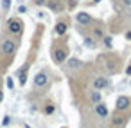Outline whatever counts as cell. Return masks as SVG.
Instances as JSON below:
<instances>
[{"instance_id": "1", "label": "cell", "mask_w": 131, "mask_h": 128, "mask_svg": "<svg viewBox=\"0 0 131 128\" xmlns=\"http://www.w3.org/2000/svg\"><path fill=\"white\" fill-rule=\"evenodd\" d=\"M50 83V72L49 70H40L36 76H34V87L36 88H47Z\"/></svg>"}, {"instance_id": "2", "label": "cell", "mask_w": 131, "mask_h": 128, "mask_svg": "<svg viewBox=\"0 0 131 128\" xmlns=\"http://www.w3.org/2000/svg\"><path fill=\"white\" fill-rule=\"evenodd\" d=\"M99 60H102L104 61V65H106V69L110 70V72H115L117 70V67H120V58L118 56H115V54H102Z\"/></svg>"}, {"instance_id": "3", "label": "cell", "mask_w": 131, "mask_h": 128, "mask_svg": "<svg viewBox=\"0 0 131 128\" xmlns=\"http://www.w3.org/2000/svg\"><path fill=\"white\" fill-rule=\"evenodd\" d=\"M68 47H56L54 51H52V58H54V61L58 63V65H61V63H65L67 61V58H68Z\"/></svg>"}, {"instance_id": "4", "label": "cell", "mask_w": 131, "mask_h": 128, "mask_svg": "<svg viewBox=\"0 0 131 128\" xmlns=\"http://www.w3.org/2000/svg\"><path fill=\"white\" fill-rule=\"evenodd\" d=\"M7 31L11 33V34H22V31H24V22L20 20V18H11L9 22H7Z\"/></svg>"}, {"instance_id": "5", "label": "cell", "mask_w": 131, "mask_h": 128, "mask_svg": "<svg viewBox=\"0 0 131 128\" xmlns=\"http://www.w3.org/2000/svg\"><path fill=\"white\" fill-rule=\"evenodd\" d=\"M16 47H18V43H16L15 40H11V38L4 40L2 45H0V49H2V52H4L6 56H13V54L16 52Z\"/></svg>"}, {"instance_id": "6", "label": "cell", "mask_w": 131, "mask_h": 128, "mask_svg": "<svg viewBox=\"0 0 131 128\" xmlns=\"http://www.w3.org/2000/svg\"><path fill=\"white\" fill-rule=\"evenodd\" d=\"M131 106V97L129 96H118L115 101V110L117 112H126Z\"/></svg>"}, {"instance_id": "7", "label": "cell", "mask_w": 131, "mask_h": 128, "mask_svg": "<svg viewBox=\"0 0 131 128\" xmlns=\"http://www.w3.org/2000/svg\"><path fill=\"white\" fill-rule=\"evenodd\" d=\"M127 124V117L122 112H115V115L111 117V126L113 128H126Z\"/></svg>"}, {"instance_id": "8", "label": "cell", "mask_w": 131, "mask_h": 128, "mask_svg": "<svg viewBox=\"0 0 131 128\" xmlns=\"http://www.w3.org/2000/svg\"><path fill=\"white\" fill-rule=\"evenodd\" d=\"M75 22H77L79 25H90V24L93 22V18H92L86 11H81V13L75 15Z\"/></svg>"}, {"instance_id": "9", "label": "cell", "mask_w": 131, "mask_h": 128, "mask_svg": "<svg viewBox=\"0 0 131 128\" xmlns=\"http://www.w3.org/2000/svg\"><path fill=\"white\" fill-rule=\"evenodd\" d=\"M108 85H110V79H108L106 76H97V78L93 79V88H95V90H99V92H101V90H104Z\"/></svg>"}, {"instance_id": "10", "label": "cell", "mask_w": 131, "mask_h": 128, "mask_svg": "<svg viewBox=\"0 0 131 128\" xmlns=\"http://www.w3.org/2000/svg\"><path fill=\"white\" fill-rule=\"evenodd\" d=\"M93 106H95V114H97L99 117H102V119H104V117H108V115H110V110H108V106H106L102 101L95 103Z\"/></svg>"}, {"instance_id": "11", "label": "cell", "mask_w": 131, "mask_h": 128, "mask_svg": "<svg viewBox=\"0 0 131 128\" xmlns=\"http://www.w3.org/2000/svg\"><path fill=\"white\" fill-rule=\"evenodd\" d=\"M47 6H49V9L54 11V13H61V11L65 9V6H63L61 0H47Z\"/></svg>"}, {"instance_id": "12", "label": "cell", "mask_w": 131, "mask_h": 128, "mask_svg": "<svg viewBox=\"0 0 131 128\" xmlns=\"http://www.w3.org/2000/svg\"><path fill=\"white\" fill-rule=\"evenodd\" d=\"M67 29H68V24H67L65 20H59V22L56 24V27H54V33H56L58 36H65V34H67Z\"/></svg>"}, {"instance_id": "13", "label": "cell", "mask_w": 131, "mask_h": 128, "mask_svg": "<svg viewBox=\"0 0 131 128\" xmlns=\"http://www.w3.org/2000/svg\"><path fill=\"white\" fill-rule=\"evenodd\" d=\"M67 65H68L70 70H77V69H81L84 63H83V60H79V58H67Z\"/></svg>"}, {"instance_id": "14", "label": "cell", "mask_w": 131, "mask_h": 128, "mask_svg": "<svg viewBox=\"0 0 131 128\" xmlns=\"http://www.w3.org/2000/svg\"><path fill=\"white\" fill-rule=\"evenodd\" d=\"M27 69H29V65H24V67L18 70V83H20L22 87L27 83Z\"/></svg>"}, {"instance_id": "15", "label": "cell", "mask_w": 131, "mask_h": 128, "mask_svg": "<svg viewBox=\"0 0 131 128\" xmlns=\"http://www.w3.org/2000/svg\"><path fill=\"white\" fill-rule=\"evenodd\" d=\"M83 45H84L86 49H95V47H97V40H95L93 36H84Z\"/></svg>"}, {"instance_id": "16", "label": "cell", "mask_w": 131, "mask_h": 128, "mask_svg": "<svg viewBox=\"0 0 131 128\" xmlns=\"http://www.w3.org/2000/svg\"><path fill=\"white\" fill-rule=\"evenodd\" d=\"M88 99H90V103H92V105H95V103H99V101H102V99H101V92H99V90H95V88H93V90L90 92V96H88Z\"/></svg>"}, {"instance_id": "17", "label": "cell", "mask_w": 131, "mask_h": 128, "mask_svg": "<svg viewBox=\"0 0 131 128\" xmlns=\"http://www.w3.org/2000/svg\"><path fill=\"white\" fill-rule=\"evenodd\" d=\"M56 112V106H54V103H47L45 106H43V114L45 115H52Z\"/></svg>"}, {"instance_id": "18", "label": "cell", "mask_w": 131, "mask_h": 128, "mask_svg": "<svg viewBox=\"0 0 131 128\" xmlns=\"http://www.w3.org/2000/svg\"><path fill=\"white\" fill-rule=\"evenodd\" d=\"M102 36H104V29H102V27H99V25H97V27H93V38H95V40H97V38H101V40H102Z\"/></svg>"}, {"instance_id": "19", "label": "cell", "mask_w": 131, "mask_h": 128, "mask_svg": "<svg viewBox=\"0 0 131 128\" xmlns=\"http://www.w3.org/2000/svg\"><path fill=\"white\" fill-rule=\"evenodd\" d=\"M102 43H104L106 49H111V47H113V40H111V36H102Z\"/></svg>"}, {"instance_id": "20", "label": "cell", "mask_w": 131, "mask_h": 128, "mask_svg": "<svg viewBox=\"0 0 131 128\" xmlns=\"http://www.w3.org/2000/svg\"><path fill=\"white\" fill-rule=\"evenodd\" d=\"M11 2H13V0H2V9L7 11V9L11 7Z\"/></svg>"}, {"instance_id": "21", "label": "cell", "mask_w": 131, "mask_h": 128, "mask_svg": "<svg viewBox=\"0 0 131 128\" xmlns=\"http://www.w3.org/2000/svg\"><path fill=\"white\" fill-rule=\"evenodd\" d=\"M6 85H7L9 90H13V88H15V81H13V78H7V79H6Z\"/></svg>"}, {"instance_id": "22", "label": "cell", "mask_w": 131, "mask_h": 128, "mask_svg": "<svg viewBox=\"0 0 131 128\" xmlns=\"http://www.w3.org/2000/svg\"><path fill=\"white\" fill-rule=\"evenodd\" d=\"M11 123V115H4V119H2V126H7Z\"/></svg>"}, {"instance_id": "23", "label": "cell", "mask_w": 131, "mask_h": 128, "mask_svg": "<svg viewBox=\"0 0 131 128\" xmlns=\"http://www.w3.org/2000/svg\"><path fill=\"white\" fill-rule=\"evenodd\" d=\"M77 6V0H68V9H74Z\"/></svg>"}, {"instance_id": "24", "label": "cell", "mask_w": 131, "mask_h": 128, "mask_svg": "<svg viewBox=\"0 0 131 128\" xmlns=\"http://www.w3.org/2000/svg\"><path fill=\"white\" fill-rule=\"evenodd\" d=\"M36 6H47V0H34Z\"/></svg>"}, {"instance_id": "25", "label": "cell", "mask_w": 131, "mask_h": 128, "mask_svg": "<svg viewBox=\"0 0 131 128\" xmlns=\"http://www.w3.org/2000/svg\"><path fill=\"white\" fill-rule=\"evenodd\" d=\"M122 2H124L126 7H131V0H122Z\"/></svg>"}, {"instance_id": "26", "label": "cell", "mask_w": 131, "mask_h": 128, "mask_svg": "<svg viewBox=\"0 0 131 128\" xmlns=\"http://www.w3.org/2000/svg\"><path fill=\"white\" fill-rule=\"evenodd\" d=\"M2 101H4V90L0 88V103H2Z\"/></svg>"}, {"instance_id": "27", "label": "cell", "mask_w": 131, "mask_h": 128, "mask_svg": "<svg viewBox=\"0 0 131 128\" xmlns=\"http://www.w3.org/2000/svg\"><path fill=\"white\" fill-rule=\"evenodd\" d=\"M18 11H20V13H25L27 9H25V6H20V7H18Z\"/></svg>"}, {"instance_id": "28", "label": "cell", "mask_w": 131, "mask_h": 128, "mask_svg": "<svg viewBox=\"0 0 131 128\" xmlns=\"http://www.w3.org/2000/svg\"><path fill=\"white\" fill-rule=\"evenodd\" d=\"M126 38H127V40L131 42V31H126Z\"/></svg>"}, {"instance_id": "29", "label": "cell", "mask_w": 131, "mask_h": 128, "mask_svg": "<svg viewBox=\"0 0 131 128\" xmlns=\"http://www.w3.org/2000/svg\"><path fill=\"white\" fill-rule=\"evenodd\" d=\"M126 74H127V76H131V65H129V67L126 69Z\"/></svg>"}, {"instance_id": "30", "label": "cell", "mask_w": 131, "mask_h": 128, "mask_svg": "<svg viewBox=\"0 0 131 128\" xmlns=\"http://www.w3.org/2000/svg\"><path fill=\"white\" fill-rule=\"evenodd\" d=\"M92 2H93V4H99V2H101V0H92Z\"/></svg>"}, {"instance_id": "31", "label": "cell", "mask_w": 131, "mask_h": 128, "mask_svg": "<svg viewBox=\"0 0 131 128\" xmlns=\"http://www.w3.org/2000/svg\"><path fill=\"white\" fill-rule=\"evenodd\" d=\"M25 128H31V126H29V124H25Z\"/></svg>"}, {"instance_id": "32", "label": "cell", "mask_w": 131, "mask_h": 128, "mask_svg": "<svg viewBox=\"0 0 131 128\" xmlns=\"http://www.w3.org/2000/svg\"><path fill=\"white\" fill-rule=\"evenodd\" d=\"M65 2H68V0H65Z\"/></svg>"}, {"instance_id": "33", "label": "cell", "mask_w": 131, "mask_h": 128, "mask_svg": "<svg viewBox=\"0 0 131 128\" xmlns=\"http://www.w3.org/2000/svg\"><path fill=\"white\" fill-rule=\"evenodd\" d=\"M63 128H65V126H63Z\"/></svg>"}]
</instances>
